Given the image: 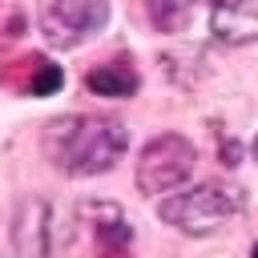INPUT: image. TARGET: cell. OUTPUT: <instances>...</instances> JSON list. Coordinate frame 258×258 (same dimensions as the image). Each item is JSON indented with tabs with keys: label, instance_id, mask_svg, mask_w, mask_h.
I'll return each mask as SVG.
<instances>
[{
	"label": "cell",
	"instance_id": "1",
	"mask_svg": "<svg viewBox=\"0 0 258 258\" xmlns=\"http://www.w3.org/2000/svg\"><path fill=\"white\" fill-rule=\"evenodd\" d=\"M129 145V129L117 117H93V113H69L48 121L44 129V157L64 177H93L121 161Z\"/></svg>",
	"mask_w": 258,
	"mask_h": 258
},
{
	"label": "cell",
	"instance_id": "13",
	"mask_svg": "<svg viewBox=\"0 0 258 258\" xmlns=\"http://www.w3.org/2000/svg\"><path fill=\"white\" fill-rule=\"evenodd\" d=\"M250 258H258V242H254V250H250Z\"/></svg>",
	"mask_w": 258,
	"mask_h": 258
},
{
	"label": "cell",
	"instance_id": "8",
	"mask_svg": "<svg viewBox=\"0 0 258 258\" xmlns=\"http://www.w3.org/2000/svg\"><path fill=\"white\" fill-rule=\"evenodd\" d=\"M101 214H105V222H97L93 234H97V242H101L109 254H121V250L133 242V226H129V218H125L117 206H109V202H101Z\"/></svg>",
	"mask_w": 258,
	"mask_h": 258
},
{
	"label": "cell",
	"instance_id": "9",
	"mask_svg": "<svg viewBox=\"0 0 258 258\" xmlns=\"http://www.w3.org/2000/svg\"><path fill=\"white\" fill-rule=\"evenodd\" d=\"M185 8H189V4H181V0H149V16H153V24H157L161 32H173V28H181V20H185Z\"/></svg>",
	"mask_w": 258,
	"mask_h": 258
},
{
	"label": "cell",
	"instance_id": "2",
	"mask_svg": "<svg viewBox=\"0 0 258 258\" xmlns=\"http://www.w3.org/2000/svg\"><path fill=\"white\" fill-rule=\"evenodd\" d=\"M246 210V189L242 185H222V181H206L181 194H169L157 202V218L177 226L181 234H214L226 222H234Z\"/></svg>",
	"mask_w": 258,
	"mask_h": 258
},
{
	"label": "cell",
	"instance_id": "7",
	"mask_svg": "<svg viewBox=\"0 0 258 258\" xmlns=\"http://www.w3.org/2000/svg\"><path fill=\"white\" fill-rule=\"evenodd\" d=\"M141 85V77L129 69V60H113V64H101L85 77V89L97 93V97H133Z\"/></svg>",
	"mask_w": 258,
	"mask_h": 258
},
{
	"label": "cell",
	"instance_id": "4",
	"mask_svg": "<svg viewBox=\"0 0 258 258\" xmlns=\"http://www.w3.org/2000/svg\"><path fill=\"white\" fill-rule=\"evenodd\" d=\"M109 24V0H52L40 12V32L52 48H77Z\"/></svg>",
	"mask_w": 258,
	"mask_h": 258
},
{
	"label": "cell",
	"instance_id": "11",
	"mask_svg": "<svg viewBox=\"0 0 258 258\" xmlns=\"http://www.w3.org/2000/svg\"><path fill=\"white\" fill-rule=\"evenodd\" d=\"M181 4H206V0H181ZM210 4H218V0H210Z\"/></svg>",
	"mask_w": 258,
	"mask_h": 258
},
{
	"label": "cell",
	"instance_id": "10",
	"mask_svg": "<svg viewBox=\"0 0 258 258\" xmlns=\"http://www.w3.org/2000/svg\"><path fill=\"white\" fill-rule=\"evenodd\" d=\"M60 81H64V73H60L56 64L40 60V77L32 81V93H36V97H48V93H56V89H60Z\"/></svg>",
	"mask_w": 258,
	"mask_h": 258
},
{
	"label": "cell",
	"instance_id": "3",
	"mask_svg": "<svg viewBox=\"0 0 258 258\" xmlns=\"http://www.w3.org/2000/svg\"><path fill=\"white\" fill-rule=\"evenodd\" d=\"M194 165H198L194 141L181 137V133H161L137 157V189L153 194V198L157 194H173L177 185H185L194 177Z\"/></svg>",
	"mask_w": 258,
	"mask_h": 258
},
{
	"label": "cell",
	"instance_id": "5",
	"mask_svg": "<svg viewBox=\"0 0 258 258\" xmlns=\"http://www.w3.org/2000/svg\"><path fill=\"white\" fill-rule=\"evenodd\" d=\"M12 242H16V254H20V258H56L60 234H56L52 206H48L44 198L20 202L16 222H12Z\"/></svg>",
	"mask_w": 258,
	"mask_h": 258
},
{
	"label": "cell",
	"instance_id": "12",
	"mask_svg": "<svg viewBox=\"0 0 258 258\" xmlns=\"http://www.w3.org/2000/svg\"><path fill=\"white\" fill-rule=\"evenodd\" d=\"M250 149H254V161H258V137H254V145H250Z\"/></svg>",
	"mask_w": 258,
	"mask_h": 258
},
{
	"label": "cell",
	"instance_id": "6",
	"mask_svg": "<svg viewBox=\"0 0 258 258\" xmlns=\"http://www.w3.org/2000/svg\"><path fill=\"white\" fill-rule=\"evenodd\" d=\"M210 32L222 44L258 40V0H218L210 8Z\"/></svg>",
	"mask_w": 258,
	"mask_h": 258
}]
</instances>
